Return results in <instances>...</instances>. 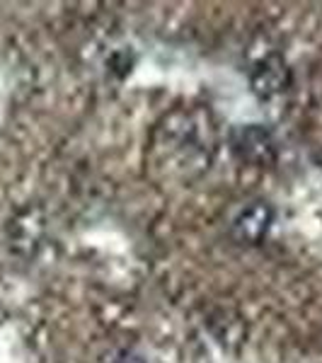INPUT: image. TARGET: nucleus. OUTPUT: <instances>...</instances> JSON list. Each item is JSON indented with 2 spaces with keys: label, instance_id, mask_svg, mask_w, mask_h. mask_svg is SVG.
Masks as SVG:
<instances>
[{
  "label": "nucleus",
  "instance_id": "f03ea898",
  "mask_svg": "<svg viewBox=\"0 0 322 363\" xmlns=\"http://www.w3.org/2000/svg\"><path fill=\"white\" fill-rule=\"evenodd\" d=\"M274 225V206L265 199L250 201L248 206L238 211V216L231 223V235L238 245L257 247L262 245Z\"/></svg>",
  "mask_w": 322,
  "mask_h": 363
},
{
  "label": "nucleus",
  "instance_id": "f257e3e1",
  "mask_svg": "<svg viewBox=\"0 0 322 363\" xmlns=\"http://www.w3.org/2000/svg\"><path fill=\"white\" fill-rule=\"evenodd\" d=\"M231 150L245 165H269L277 157V138L262 124H245L231 131Z\"/></svg>",
  "mask_w": 322,
  "mask_h": 363
},
{
  "label": "nucleus",
  "instance_id": "20e7f679",
  "mask_svg": "<svg viewBox=\"0 0 322 363\" xmlns=\"http://www.w3.org/2000/svg\"><path fill=\"white\" fill-rule=\"evenodd\" d=\"M44 230H46V218L42 213V208H37V206L22 208L8 225L10 247H13L17 255H25V257L34 255L39 245H42Z\"/></svg>",
  "mask_w": 322,
  "mask_h": 363
},
{
  "label": "nucleus",
  "instance_id": "7ed1b4c3",
  "mask_svg": "<svg viewBox=\"0 0 322 363\" xmlns=\"http://www.w3.org/2000/svg\"><path fill=\"white\" fill-rule=\"evenodd\" d=\"M294 73L281 54H269L250 70V90L257 99H274L291 87Z\"/></svg>",
  "mask_w": 322,
  "mask_h": 363
},
{
  "label": "nucleus",
  "instance_id": "39448f33",
  "mask_svg": "<svg viewBox=\"0 0 322 363\" xmlns=\"http://www.w3.org/2000/svg\"><path fill=\"white\" fill-rule=\"evenodd\" d=\"M112 363H145V359L138 354H133V351H121Z\"/></svg>",
  "mask_w": 322,
  "mask_h": 363
}]
</instances>
